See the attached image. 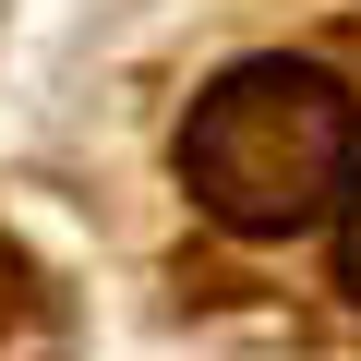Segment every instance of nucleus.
I'll use <instances>...</instances> for the list:
<instances>
[{
    "label": "nucleus",
    "mask_w": 361,
    "mask_h": 361,
    "mask_svg": "<svg viewBox=\"0 0 361 361\" xmlns=\"http://www.w3.org/2000/svg\"><path fill=\"white\" fill-rule=\"evenodd\" d=\"M361 169V97L325 61H241L193 97L180 121V180L193 205L241 241H289L313 229Z\"/></svg>",
    "instance_id": "obj_1"
},
{
    "label": "nucleus",
    "mask_w": 361,
    "mask_h": 361,
    "mask_svg": "<svg viewBox=\"0 0 361 361\" xmlns=\"http://www.w3.org/2000/svg\"><path fill=\"white\" fill-rule=\"evenodd\" d=\"M337 205H349V217H337V277H349V301H361V169H349Z\"/></svg>",
    "instance_id": "obj_2"
}]
</instances>
